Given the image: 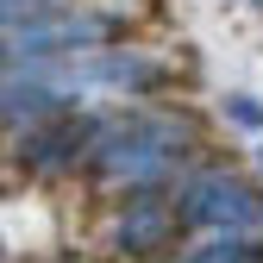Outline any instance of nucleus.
I'll return each instance as SVG.
<instances>
[{"instance_id":"nucleus-1","label":"nucleus","mask_w":263,"mask_h":263,"mask_svg":"<svg viewBox=\"0 0 263 263\" xmlns=\"http://www.w3.org/2000/svg\"><path fill=\"white\" fill-rule=\"evenodd\" d=\"M182 207H188V219L226 226V232H251V226H263V194L245 188V182H232V176H201V182H188Z\"/></svg>"},{"instance_id":"nucleus-2","label":"nucleus","mask_w":263,"mask_h":263,"mask_svg":"<svg viewBox=\"0 0 263 263\" xmlns=\"http://www.w3.org/2000/svg\"><path fill=\"white\" fill-rule=\"evenodd\" d=\"M251 245L245 238H226V245H207V251H194V263H245Z\"/></svg>"},{"instance_id":"nucleus-3","label":"nucleus","mask_w":263,"mask_h":263,"mask_svg":"<svg viewBox=\"0 0 263 263\" xmlns=\"http://www.w3.org/2000/svg\"><path fill=\"white\" fill-rule=\"evenodd\" d=\"M226 113H232L238 125H263V107L251 101V94H232V101H226Z\"/></svg>"},{"instance_id":"nucleus-4","label":"nucleus","mask_w":263,"mask_h":263,"mask_svg":"<svg viewBox=\"0 0 263 263\" xmlns=\"http://www.w3.org/2000/svg\"><path fill=\"white\" fill-rule=\"evenodd\" d=\"M257 7H263V0H257Z\"/></svg>"}]
</instances>
